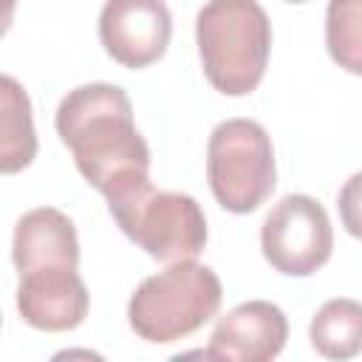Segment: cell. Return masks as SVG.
<instances>
[{
	"instance_id": "cell-1",
	"label": "cell",
	"mask_w": 362,
	"mask_h": 362,
	"mask_svg": "<svg viewBox=\"0 0 362 362\" xmlns=\"http://www.w3.org/2000/svg\"><path fill=\"white\" fill-rule=\"evenodd\" d=\"M54 124L82 178L107 204L150 184V147L133 122L130 96L119 85L88 82L68 90Z\"/></svg>"
},
{
	"instance_id": "cell-8",
	"label": "cell",
	"mask_w": 362,
	"mask_h": 362,
	"mask_svg": "<svg viewBox=\"0 0 362 362\" xmlns=\"http://www.w3.org/2000/svg\"><path fill=\"white\" fill-rule=\"evenodd\" d=\"M90 308V294L71 266L31 269L20 274L17 311L25 325L37 331H74L85 322Z\"/></svg>"
},
{
	"instance_id": "cell-3",
	"label": "cell",
	"mask_w": 362,
	"mask_h": 362,
	"mask_svg": "<svg viewBox=\"0 0 362 362\" xmlns=\"http://www.w3.org/2000/svg\"><path fill=\"white\" fill-rule=\"evenodd\" d=\"M221 300L223 286L209 266L178 260L139 283L127 303V322L144 342L167 345L204 328Z\"/></svg>"
},
{
	"instance_id": "cell-10",
	"label": "cell",
	"mask_w": 362,
	"mask_h": 362,
	"mask_svg": "<svg viewBox=\"0 0 362 362\" xmlns=\"http://www.w3.org/2000/svg\"><path fill=\"white\" fill-rule=\"evenodd\" d=\"M11 260L17 272L31 269H48V266H79V238L74 221L54 209V206H37L28 209L11 238Z\"/></svg>"
},
{
	"instance_id": "cell-9",
	"label": "cell",
	"mask_w": 362,
	"mask_h": 362,
	"mask_svg": "<svg viewBox=\"0 0 362 362\" xmlns=\"http://www.w3.org/2000/svg\"><path fill=\"white\" fill-rule=\"evenodd\" d=\"M288 339V320L269 300H246L226 311L206 348V359L221 362H269Z\"/></svg>"
},
{
	"instance_id": "cell-4",
	"label": "cell",
	"mask_w": 362,
	"mask_h": 362,
	"mask_svg": "<svg viewBox=\"0 0 362 362\" xmlns=\"http://www.w3.org/2000/svg\"><path fill=\"white\" fill-rule=\"evenodd\" d=\"M206 181L215 201L235 215H249L277 184L274 147L255 119H226L215 124L206 144Z\"/></svg>"
},
{
	"instance_id": "cell-12",
	"label": "cell",
	"mask_w": 362,
	"mask_h": 362,
	"mask_svg": "<svg viewBox=\"0 0 362 362\" xmlns=\"http://www.w3.org/2000/svg\"><path fill=\"white\" fill-rule=\"evenodd\" d=\"M308 339L325 359H354L362 354V303L334 297L311 317Z\"/></svg>"
},
{
	"instance_id": "cell-6",
	"label": "cell",
	"mask_w": 362,
	"mask_h": 362,
	"mask_svg": "<svg viewBox=\"0 0 362 362\" xmlns=\"http://www.w3.org/2000/svg\"><path fill=\"white\" fill-rule=\"evenodd\" d=\"M266 263L286 277H308L334 252V229L325 206L303 192L280 198L260 229Z\"/></svg>"
},
{
	"instance_id": "cell-13",
	"label": "cell",
	"mask_w": 362,
	"mask_h": 362,
	"mask_svg": "<svg viewBox=\"0 0 362 362\" xmlns=\"http://www.w3.org/2000/svg\"><path fill=\"white\" fill-rule=\"evenodd\" d=\"M325 48L342 71L362 76V0H328Z\"/></svg>"
},
{
	"instance_id": "cell-7",
	"label": "cell",
	"mask_w": 362,
	"mask_h": 362,
	"mask_svg": "<svg viewBox=\"0 0 362 362\" xmlns=\"http://www.w3.org/2000/svg\"><path fill=\"white\" fill-rule=\"evenodd\" d=\"M173 37V14L164 0H105L99 42L122 68L139 71L158 62Z\"/></svg>"
},
{
	"instance_id": "cell-5",
	"label": "cell",
	"mask_w": 362,
	"mask_h": 362,
	"mask_svg": "<svg viewBox=\"0 0 362 362\" xmlns=\"http://www.w3.org/2000/svg\"><path fill=\"white\" fill-rule=\"evenodd\" d=\"M116 226L161 263L195 260L206 246V215L187 192L156 189L153 184L107 204Z\"/></svg>"
},
{
	"instance_id": "cell-11",
	"label": "cell",
	"mask_w": 362,
	"mask_h": 362,
	"mask_svg": "<svg viewBox=\"0 0 362 362\" xmlns=\"http://www.w3.org/2000/svg\"><path fill=\"white\" fill-rule=\"evenodd\" d=\"M0 173L14 175L34 161L37 133L31 99L11 74L0 76Z\"/></svg>"
},
{
	"instance_id": "cell-16",
	"label": "cell",
	"mask_w": 362,
	"mask_h": 362,
	"mask_svg": "<svg viewBox=\"0 0 362 362\" xmlns=\"http://www.w3.org/2000/svg\"><path fill=\"white\" fill-rule=\"evenodd\" d=\"M286 3H305V0H286Z\"/></svg>"
},
{
	"instance_id": "cell-14",
	"label": "cell",
	"mask_w": 362,
	"mask_h": 362,
	"mask_svg": "<svg viewBox=\"0 0 362 362\" xmlns=\"http://www.w3.org/2000/svg\"><path fill=\"white\" fill-rule=\"evenodd\" d=\"M337 209H339V221L345 226L348 235H354L356 240H362V170L354 173L339 195H337Z\"/></svg>"
},
{
	"instance_id": "cell-15",
	"label": "cell",
	"mask_w": 362,
	"mask_h": 362,
	"mask_svg": "<svg viewBox=\"0 0 362 362\" xmlns=\"http://www.w3.org/2000/svg\"><path fill=\"white\" fill-rule=\"evenodd\" d=\"M14 3H17V0H6V25H8V20H11V11H14Z\"/></svg>"
},
{
	"instance_id": "cell-2",
	"label": "cell",
	"mask_w": 362,
	"mask_h": 362,
	"mask_svg": "<svg viewBox=\"0 0 362 362\" xmlns=\"http://www.w3.org/2000/svg\"><path fill=\"white\" fill-rule=\"evenodd\" d=\"M195 42L206 82L223 96H249L269 65L272 20L257 0H206Z\"/></svg>"
}]
</instances>
